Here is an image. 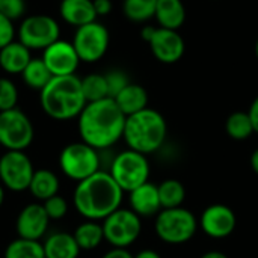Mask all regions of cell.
Masks as SVG:
<instances>
[{
	"mask_svg": "<svg viewBox=\"0 0 258 258\" xmlns=\"http://www.w3.org/2000/svg\"><path fill=\"white\" fill-rule=\"evenodd\" d=\"M125 118L113 98L88 103L77 118L82 142L95 150L110 148L122 138Z\"/></svg>",
	"mask_w": 258,
	"mask_h": 258,
	"instance_id": "cell-1",
	"label": "cell"
},
{
	"mask_svg": "<svg viewBox=\"0 0 258 258\" xmlns=\"http://www.w3.org/2000/svg\"><path fill=\"white\" fill-rule=\"evenodd\" d=\"M124 190L116 184L113 177L106 171H98L89 178L79 181L73 204L80 216L88 221H104L119 209Z\"/></svg>",
	"mask_w": 258,
	"mask_h": 258,
	"instance_id": "cell-2",
	"label": "cell"
},
{
	"mask_svg": "<svg viewBox=\"0 0 258 258\" xmlns=\"http://www.w3.org/2000/svg\"><path fill=\"white\" fill-rule=\"evenodd\" d=\"M39 104L44 113L53 119L68 121L79 118L88 104L82 89V79L76 74L53 77L39 91Z\"/></svg>",
	"mask_w": 258,
	"mask_h": 258,
	"instance_id": "cell-3",
	"label": "cell"
},
{
	"mask_svg": "<svg viewBox=\"0 0 258 258\" xmlns=\"http://www.w3.org/2000/svg\"><path fill=\"white\" fill-rule=\"evenodd\" d=\"M166 133L168 125L163 115L147 107L125 118L122 139L130 150L147 156L160 150L166 139Z\"/></svg>",
	"mask_w": 258,
	"mask_h": 258,
	"instance_id": "cell-4",
	"label": "cell"
},
{
	"mask_svg": "<svg viewBox=\"0 0 258 258\" xmlns=\"http://www.w3.org/2000/svg\"><path fill=\"white\" fill-rule=\"evenodd\" d=\"M154 230L160 240L171 245H181L195 236L198 221L187 209H162L156 218Z\"/></svg>",
	"mask_w": 258,
	"mask_h": 258,
	"instance_id": "cell-5",
	"label": "cell"
},
{
	"mask_svg": "<svg viewBox=\"0 0 258 258\" xmlns=\"http://www.w3.org/2000/svg\"><path fill=\"white\" fill-rule=\"evenodd\" d=\"M59 166L65 177L83 181L100 171L98 150L85 142H73L60 151Z\"/></svg>",
	"mask_w": 258,
	"mask_h": 258,
	"instance_id": "cell-6",
	"label": "cell"
},
{
	"mask_svg": "<svg viewBox=\"0 0 258 258\" xmlns=\"http://www.w3.org/2000/svg\"><path fill=\"white\" fill-rule=\"evenodd\" d=\"M109 174L124 192H132L148 181L150 163L145 154L128 148L112 160Z\"/></svg>",
	"mask_w": 258,
	"mask_h": 258,
	"instance_id": "cell-7",
	"label": "cell"
},
{
	"mask_svg": "<svg viewBox=\"0 0 258 258\" xmlns=\"http://www.w3.org/2000/svg\"><path fill=\"white\" fill-rule=\"evenodd\" d=\"M35 136L30 118L14 107L0 112V145L8 151H24Z\"/></svg>",
	"mask_w": 258,
	"mask_h": 258,
	"instance_id": "cell-8",
	"label": "cell"
},
{
	"mask_svg": "<svg viewBox=\"0 0 258 258\" xmlns=\"http://www.w3.org/2000/svg\"><path fill=\"white\" fill-rule=\"evenodd\" d=\"M104 240L113 248H127L138 240L142 231L141 216L132 209H118L103 221Z\"/></svg>",
	"mask_w": 258,
	"mask_h": 258,
	"instance_id": "cell-9",
	"label": "cell"
},
{
	"mask_svg": "<svg viewBox=\"0 0 258 258\" xmlns=\"http://www.w3.org/2000/svg\"><path fill=\"white\" fill-rule=\"evenodd\" d=\"M18 41L32 50H45L50 44L59 39L60 27L59 23L44 14L26 17L17 32Z\"/></svg>",
	"mask_w": 258,
	"mask_h": 258,
	"instance_id": "cell-10",
	"label": "cell"
},
{
	"mask_svg": "<svg viewBox=\"0 0 258 258\" xmlns=\"http://www.w3.org/2000/svg\"><path fill=\"white\" fill-rule=\"evenodd\" d=\"M109 42L110 35L107 27L97 21L77 27L73 38V45L80 60L86 63L98 62L106 54Z\"/></svg>",
	"mask_w": 258,
	"mask_h": 258,
	"instance_id": "cell-11",
	"label": "cell"
},
{
	"mask_svg": "<svg viewBox=\"0 0 258 258\" xmlns=\"http://www.w3.org/2000/svg\"><path fill=\"white\" fill-rule=\"evenodd\" d=\"M35 169L24 151H6L0 157V183L12 192L29 189Z\"/></svg>",
	"mask_w": 258,
	"mask_h": 258,
	"instance_id": "cell-12",
	"label": "cell"
},
{
	"mask_svg": "<svg viewBox=\"0 0 258 258\" xmlns=\"http://www.w3.org/2000/svg\"><path fill=\"white\" fill-rule=\"evenodd\" d=\"M41 59L44 60L53 77L73 76L79 68V63L82 62L73 42L60 38L50 44L45 50H42Z\"/></svg>",
	"mask_w": 258,
	"mask_h": 258,
	"instance_id": "cell-13",
	"label": "cell"
},
{
	"mask_svg": "<svg viewBox=\"0 0 258 258\" xmlns=\"http://www.w3.org/2000/svg\"><path fill=\"white\" fill-rule=\"evenodd\" d=\"M237 224V218L234 212L224 204H213L209 206L201 218H200V227L201 230L213 239H225L230 234H233Z\"/></svg>",
	"mask_w": 258,
	"mask_h": 258,
	"instance_id": "cell-14",
	"label": "cell"
},
{
	"mask_svg": "<svg viewBox=\"0 0 258 258\" xmlns=\"http://www.w3.org/2000/svg\"><path fill=\"white\" fill-rule=\"evenodd\" d=\"M150 48L153 56L162 63H175L178 62L186 50L183 36L172 29L157 27L153 38L150 39Z\"/></svg>",
	"mask_w": 258,
	"mask_h": 258,
	"instance_id": "cell-15",
	"label": "cell"
},
{
	"mask_svg": "<svg viewBox=\"0 0 258 258\" xmlns=\"http://www.w3.org/2000/svg\"><path fill=\"white\" fill-rule=\"evenodd\" d=\"M50 218L47 216L42 204H29L26 206L17 218L15 230L18 237L29 240H39L48 228Z\"/></svg>",
	"mask_w": 258,
	"mask_h": 258,
	"instance_id": "cell-16",
	"label": "cell"
},
{
	"mask_svg": "<svg viewBox=\"0 0 258 258\" xmlns=\"http://www.w3.org/2000/svg\"><path fill=\"white\" fill-rule=\"evenodd\" d=\"M130 194V207L138 216H154L162 210L157 184L147 181L145 184L136 187Z\"/></svg>",
	"mask_w": 258,
	"mask_h": 258,
	"instance_id": "cell-17",
	"label": "cell"
},
{
	"mask_svg": "<svg viewBox=\"0 0 258 258\" xmlns=\"http://www.w3.org/2000/svg\"><path fill=\"white\" fill-rule=\"evenodd\" d=\"M59 14L62 20L77 27L97 21V12L94 8V0H62L59 6Z\"/></svg>",
	"mask_w": 258,
	"mask_h": 258,
	"instance_id": "cell-18",
	"label": "cell"
},
{
	"mask_svg": "<svg viewBox=\"0 0 258 258\" xmlns=\"http://www.w3.org/2000/svg\"><path fill=\"white\" fill-rule=\"evenodd\" d=\"M30 60V50L20 41H12L0 50V67L8 74H21Z\"/></svg>",
	"mask_w": 258,
	"mask_h": 258,
	"instance_id": "cell-19",
	"label": "cell"
},
{
	"mask_svg": "<svg viewBox=\"0 0 258 258\" xmlns=\"http://www.w3.org/2000/svg\"><path fill=\"white\" fill-rule=\"evenodd\" d=\"M116 106L119 110L125 115L130 116L133 113H138L144 109L148 107V92L144 86L138 83H128L115 98Z\"/></svg>",
	"mask_w": 258,
	"mask_h": 258,
	"instance_id": "cell-20",
	"label": "cell"
},
{
	"mask_svg": "<svg viewBox=\"0 0 258 258\" xmlns=\"http://www.w3.org/2000/svg\"><path fill=\"white\" fill-rule=\"evenodd\" d=\"M154 18L163 29L178 30L186 20V8L181 0H157Z\"/></svg>",
	"mask_w": 258,
	"mask_h": 258,
	"instance_id": "cell-21",
	"label": "cell"
},
{
	"mask_svg": "<svg viewBox=\"0 0 258 258\" xmlns=\"http://www.w3.org/2000/svg\"><path fill=\"white\" fill-rule=\"evenodd\" d=\"M42 246L45 258H77L80 254L74 236L65 231L50 234Z\"/></svg>",
	"mask_w": 258,
	"mask_h": 258,
	"instance_id": "cell-22",
	"label": "cell"
},
{
	"mask_svg": "<svg viewBox=\"0 0 258 258\" xmlns=\"http://www.w3.org/2000/svg\"><path fill=\"white\" fill-rule=\"evenodd\" d=\"M36 200L45 201L59 192V178L50 169H36L32 175L29 189H27Z\"/></svg>",
	"mask_w": 258,
	"mask_h": 258,
	"instance_id": "cell-23",
	"label": "cell"
},
{
	"mask_svg": "<svg viewBox=\"0 0 258 258\" xmlns=\"http://www.w3.org/2000/svg\"><path fill=\"white\" fill-rule=\"evenodd\" d=\"M80 251H91L100 246V243L104 240V231L103 225L97 221H86L80 224L76 231L73 233Z\"/></svg>",
	"mask_w": 258,
	"mask_h": 258,
	"instance_id": "cell-24",
	"label": "cell"
},
{
	"mask_svg": "<svg viewBox=\"0 0 258 258\" xmlns=\"http://www.w3.org/2000/svg\"><path fill=\"white\" fill-rule=\"evenodd\" d=\"M21 77L30 89H36V91H41L53 79L51 73L48 71L47 65L41 57H35V59L32 57V60L21 73Z\"/></svg>",
	"mask_w": 258,
	"mask_h": 258,
	"instance_id": "cell-25",
	"label": "cell"
},
{
	"mask_svg": "<svg viewBox=\"0 0 258 258\" xmlns=\"http://www.w3.org/2000/svg\"><path fill=\"white\" fill-rule=\"evenodd\" d=\"M159 189V198L162 209H175L181 207L184 198H186V189L181 181L169 178L165 180L157 186Z\"/></svg>",
	"mask_w": 258,
	"mask_h": 258,
	"instance_id": "cell-26",
	"label": "cell"
},
{
	"mask_svg": "<svg viewBox=\"0 0 258 258\" xmlns=\"http://www.w3.org/2000/svg\"><path fill=\"white\" fill-rule=\"evenodd\" d=\"M5 258H45V254L39 240L18 237L6 246Z\"/></svg>",
	"mask_w": 258,
	"mask_h": 258,
	"instance_id": "cell-27",
	"label": "cell"
},
{
	"mask_svg": "<svg viewBox=\"0 0 258 258\" xmlns=\"http://www.w3.org/2000/svg\"><path fill=\"white\" fill-rule=\"evenodd\" d=\"M157 0H124L122 12L133 23H145L156 14Z\"/></svg>",
	"mask_w": 258,
	"mask_h": 258,
	"instance_id": "cell-28",
	"label": "cell"
},
{
	"mask_svg": "<svg viewBox=\"0 0 258 258\" xmlns=\"http://www.w3.org/2000/svg\"><path fill=\"white\" fill-rule=\"evenodd\" d=\"M225 130H227V135L234 141H245L252 133H255L248 112L231 113L225 122Z\"/></svg>",
	"mask_w": 258,
	"mask_h": 258,
	"instance_id": "cell-29",
	"label": "cell"
},
{
	"mask_svg": "<svg viewBox=\"0 0 258 258\" xmlns=\"http://www.w3.org/2000/svg\"><path fill=\"white\" fill-rule=\"evenodd\" d=\"M82 89H83L86 103L100 101L103 98H110L104 74H95V73L88 74L86 77L82 79Z\"/></svg>",
	"mask_w": 258,
	"mask_h": 258,
	"instance_id": "cell-30",
	"label": "cell"
},
{
	"mask_svg": "<svg viewBox=\"0 0 258 258\" xmlns=\"http://www.w3.org/2000/svg\"><path fill=\"white\" fill-rule=\"evenodd\" d=\"M18 89L11 79L0 77V112L17 107Z\"/></svg>",
	"mask_w": 258,
	"mask_h": 258,
	"instance_id": "cell-31",
	"label": "cell"
},
{
	"mask_svg": "<svg viewBox=\"0 0 258 258\" xmlns=\"http://www.w3.org/2000/svg\"><path fill=\"white\" fill-rule=\"evenodd\" d=\"M42 207L47 213V216L51 219H62L67 213H68V203L63 197H60L59 194L45 200L42 203Z\"/></svg>",
	"mask_w": 258,
	"mask_h": 258,
	"instance_id": "cell-32",
	"label": "cell"
},
{
	"mask_svg": "<svg viewBox=\"0 0 258 258\" xmlns=\"http://www.w3.org/2000/svg\"><path fill=\"white\" fill-rule=\"evenodd\" d=\"M104 76H106V82H107V89H109V97L110 98H115L130 83L128 76L124 71H121V70H110Z\"/></svg>",
	"mask_w": 258,
	"mask_h": 258,
	"instance_id": "cell-33",
	"label": "cell"
},
{
	"mask_svg": "<svg viewBox=\"0 0 258 258\" xmlns=\"http://www.w3.org/2000/svg\"><path fill=\"white\" fill-rule=\"evenodd\" d=\"M24 11H26L24 0H0V14H3L12 21L21 18Z\"/></svg>",
	"mask_w": 258,
	"mask_h": 258,
	"instance_id": "cell-34",
	"label": "cell"
},
{
	"mask_svg": "<svg viewBox=\"0 0 258 258\" xmlns=\"http://www.w3.org/2000/svg\"><path fill=\"white\" fill-rule=\"evenodd\" d=\"M15 41V27L14 21L0 14V50L9 42Z\"/></svg>",
	"mask_w": 258,
	"mask_h": 258,
	"instance_id": "cell-35",
	"label": "cell"
},
{
	"mask_svg": "<svg viewBox=\"0 0 258 258\" xmlns=\"http://www.w3.org/2000/svg\"><path fill=\"white\" fill-rule=\"evenodd\" d=\"M112 2L110 0H94V8L98 17H104L109 15L112 11Z\"/></svg>",
	"mask_w": 258,
	"mask_h": 258,
	"instance_id": "cell-36",
	"label": "cell"
},
{
	"mask_svg": "<svg viewBox=\"0 0 258 258\" xmlns=\"http://www.w3.org/2000/svg\"><path fill=\"white\" fill-rule=\"evenodd\" d=\"M101 258H133V255L125 248H112Z\"/></svg>",
	"mask_w": 258,
	"mask_h": 258,
	"instance_id": "cell-37",
	"label": "cell"
},
{
	"mask_svg": "<svg viewBox=\"0 0 258 258\" xmlns=\"http://www.w3.org/2000/svg\"><path fill=\"white\" fill-rule=\"evenodd\" d=\"M248 115H249V118H251V121H252L254 132L258 133V97L252 101V104H251V107H249V110H248Z\"/></svg>",
	"mask_w": 258,
	"mask_h": 258,
	"instance_id": "cell-38",
	"label": "cell"
},
{
	"mask_svg": "<svg viewBox=\"0 0 258 258\" xmlns=\"http://www.w3.org/2000/svg\"><path fill=\"white\" fill-rule=\"evenodd\" d=\"M133 258H162L156 251H151V249H144L141 252H138L136 255H133Z\"/></svg>",
	"mask_w": 258,
	"mask_h": 258,
	"instance_id": "cell-39",
	"label": "cell"
},
{
	"mask_svg": "<svg viewBox=\"0 0 258 258\" xmlns=\"http://www.w3.org/2000/svg\"><path fill=\"white\" fill-rule=\"evenodd\" d=\"M156 29L157 27H153V26H145L144 29H142V38L147 41V42H150V39L153 38V35H154V32H156Z\"/></svg>",
	"mask_w": 258,
	"mask_h": 258,
	"instance_id": "cell-40",
	"label": "cell"
},
{
	"mask_svg": "<svg viewBox=\"0 0 258 258\" xmlns=\"http://www.w3.org/2000/svg\"><path fill=\"white\" fill-rule=\"evenodd\" d=\"M251 166H252L254 172L258 175V148L252 153V156H251Z\"/></svg>",
	"mask_w": 258,
	"mask_h": 258,
	"instance_id": "cell-41",
	"label": "cell"
},
{
	"mask_svg": "<svg viewBox=\"0 0 258 258\" xmlns=\"http://www.w3.org/2000/svg\"><path fill=\"white\" fill-rule=\"evenodd\" d=\"M201 258H228L225 254L219 252V251H210V252H206Z\"/></svg>",
	"mask_w": 258,
	"mask_h": 258,
	"instance_id": "cell-42",
	"label": "cell"
},
{
	"mask_svg": "<svg viewBox=\"0 0 258 258\" xmlns=\"http://www.w3.org/2000/svg\"><path fill=\"white\" fill-rule=\"evenodd\" d=\"M3 201H5V190H3V186H2V183H0V207H2V204H3Z\"/></svg>",
	"mask_w": 258,
	"mask_h": 258,
	"instance_id": "cell-43",
	"label": "cell"
},
{
	"mask_svg": "<svg viewBox=\"0 0 258 258\" xmlns=\"http://www.w3.org/2000/svg\"><path fill=\"white\" fill-rule=\"evenodd\" d=\"M255 54H257V59H258V39H257V42H255Z\"/></svg>",
	"mask_w": 258,
	"mask_h": 258,
	"instance_id": "cell-44",
	"label": "cell"
}]
</instances>
